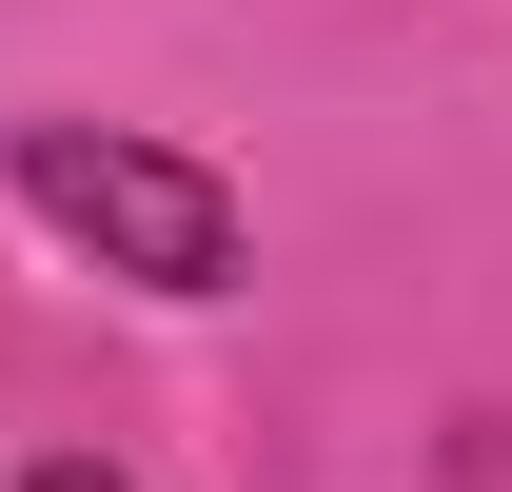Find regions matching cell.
<instances>
[{"label":"cell","mask_w":512,"mask_h":492,"mask_svg":"<svg viewBox=\"0 0 512 492\" xmlns=\"http://www.w3.org/2000/svg\"><path fill=\"white\" fill-rule=\"evenodd\" d=\"M0 178H20V217L40 237H79L99 276H138V296H237V178L217 158H178V138H119V119H20L0 138Z\"/></svg>","instance_id":"1"},{"label":"cell","mask_w":512,"mask_h":492,"mask_svg":"<svg viewBox=\"0 0 512 492\" xmlns=\"http://www.w3.org/2000/svg\"><path fill=\"white\" fill-rule=\"evenodd\" d=\"M20 492H119V473H99V453H60V473H20Z\"/></svg>","instance_id":"2"}]
</instances>
